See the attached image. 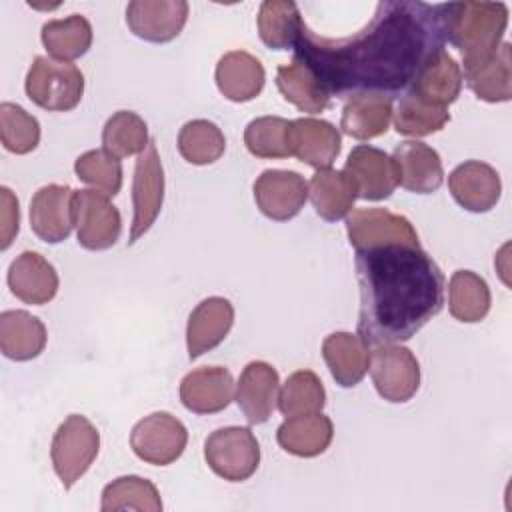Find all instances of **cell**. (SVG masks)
<instances>
[{
	"label": "cell",
	"instance_id": "4dcf8cb0",
	"mask_svg": "<svg viewBox=\"0 0 512 512\" xmlns=\"http://www.w3.org/2000/svg\"><path fill=\"white\" fill-rule=\"evenodd\" d=\"M276 86L284 96V100L294 104L300 112L318 114L330 106V94L326 92V88L298 60L278 66Z\"/></svg>",
	"mask_w": 512,
	"mask_h": 512
},
{
	"label": "cell",
	"instance_id": "f1b7e54d",
	"mask_svg": "<svg viewBox=\"0 0 512 512\" xmlns=\"http://www.w3.org/2000/svg\"><path fill=\"white\" fill-rule=\"evenodd\" d=\"M392 114V98L382 94H356L350 96L342 108L340 128L356 140H372L388 130Z\"/></svg>",
	"mask_w": 512,
	"mask_h": 512
},
{
	"label": "cell",
	"instance_id": "7c38bea8",
	"mask_svg": "<svg viewBox=\"0 0 512 512\" xmlns=\"http://www.w3.org/2000/svg\"><path fill=\"white\" fill-rule=\"evenodd\" d=\"M252 190L258 210L276 222L294 218L308 200V182L294 170H264Z\"/></svg>",
	"mask_w": 512,
	"mask_h": 512
},
{
	"label": "cell",
	"instance_id": "1f68e13d",
	"mask_svg": "<svg viewBox=\"0 0 512 512\" xmlns=\"http://www.w3.org/2000/svg\"><path fill=\"white\" fill-rule=\"evenodd\" d=\"M42 44L50 58L60 62H72L84 56L92 46V26L80 14H70L62 20H50L40 32Z\"/></svg>",
	"mask_w": 512,
	"mask_h": 512
},
{
	"label": "cell",
	"instance_id": "4316f807",
	"mask_svg": "<svg viewBox=\"0 0 512 512\" xmlns=\"http://www.w3.org/2000/svg\"><path fill=\"white\" fill-rule=\"evenodd\" d=\"M48 334L40 318L26 310H4L0 314V350L6 358L28 362L42 354Z\"/></svg>",
	"mask_w": 512,
	"mask_h": 512
},
{
	"label": "cell",
	"instance_id": "9c48e42d",
	"mask_svg": "<svg viewBox=\"0 0 512 512\" xmlns=\"http://www.w3.org/2000/svg\"><path fill=\"white\" fill-rule=\"evenodd\" d=\"M74 226L78 244L86 250L100 252L112 248L122 232L118 208L100 190L86 188L74 194Z\"/></svg>",
	"mask_w": 512,
	"mask_h": 512
},
{
	"label": "cell",
	"instance_id": "6da1fadb",
	"mask_svg": "<svg viewBox=\"0 0 512 512\" xmlns=\"http://www.w3.org/2000/svg\"><path fill=\"white\" fill-rule=\"evenodd\" d=\"M444 48L438 4L384 0L372 20L352 36L324 38L306 24L294 44L302 62L336 98L356 94L398 96L410 90L422 64Z\"/></svg>",
	"mask_w": 512,
	"mask_h": 512
},
{
	"label": "cell",
	"instance_id": "44dd1931",
	"mask_svg": "<svg viewBox=\"0 0 512 512\" xmlns=\"http://www.w3.org/2000/svg\"><path fill=\"white\" fill-rule=\"evenodd\" d=\"M8 288L24 304H48L58 292L56 268L38 252L26 250L16 256L8 268Z\"/></svg>",
	"mask_w": 512,
	"mask_h": 512
},
{
	"label": "cell",
	"instance_id": "836d02e7",
	"mask_svg": "<svg viewBox=\"0 0 512 512\" xmlns=\"http://www.w3.org/2000/svg\"><path fill=\"white\" fill-rule=\"evenodd\" d=\"M258 34L270 50L294 48L296 38L302 30V16L290 0H266L258 10Z\"/></svg>",
	"mask_w": 512,
	"mask_h": 512
},
{
	"label": "cell",
	"instance_id": "7402d4cb",
	"mask_svg": "<svg viewBox=\"0 0 512 512\" xmlns=\"http://www.w3.org/2000/svg\"><path fill=\"white\" fill-rule=\"evenodd\" d=\"M234 324V306L222 296H210L202 300L188 316L186 324V348L188 358L196 360L204 352L216 348L230 332Z\"/></svg>",
	"mask_w": 512,
	"mask_h": 512
},
{
	"label": "cell",
	"instance_id": "5b68a950",
	"mask_svg": "<svg viewBox=\"0 0 512 512\" xmlns=\"http://www.w3.org/2000/svg\"><path fill=\"white\" fill-rule=\"evenodd\" d=\"M100 450L96 426L82 414H70L54 432L50 458L62 486L70 490L92 466Z\"/></svg>",
	"mask_w": 512,
	"mask_h": 512
},
{
	"label": "cell",
	"instance_id": "277c9868",
	"mask_svg": "<svg viewBox=\"0 0 512 512\" xmlns=\"http://www.w3.org/2000/svg\"><path fill=\"white\" fill-rule=\"evenodd\" d=\"M26 96L48 112L74 110L84 94V74L72 62L36 56L26 74Z\"/></svg>",
	"mask_w": 512,
	"mask_h": 512
},
{
	"label": "cell",
	"instance_id": "7bdbcfd3",
	"mask_svg": "<svg viewBox=\"0 0 512 512\" xmlns=\"http://www.w3.org/2000/svg\"><path fill=\"white\" fill-rule=\"evenodd\" d=\"M20 230V208L10 188H0V248L6 250Z\"/></svg>",
	"mask_w": 512,
	"mask_h": 512
},
{
	"label": "cell",
	"instance_id": "8d00e7d4",
	"mask_svg": "<svg viewBox=\"0 0 512 512\" xmlns=\"http://www.w3.org/2000/svg\"><path fill=\"white\" fill-rule=\"evenodd\" d=\"M100 508L104 512L114 510H144L160 512L162 498L158 488L140 476H120L104 486Z\"/></svg>",
	"mask_w": 512,
	"mask_h": 512
},
{
	"label": "cell",
	"instance_id": "9a60e30c",
	"mask_svg": "<svg viewBox=\"0 0 512 512\" xmlns=\"http://www.w3.org/2000/svg\"><path fill=\"white\" fill-rule=\"evenodd\" d=\"M344 174L352 180L356 194L372 202L390 198L398 186L392 156L368 144L352 148L344 164Z\"/></svg>",
	"mask_w": 512,
	"mask_h": 512
},
{
	"label": "cell",
	"instance_id": "f35d334b",
	"mask_svg": "<svg viewBox=\"0 0 512 512\" xmlns=\"http://www.w3.org/2000/svg\"><path fill=\"white\" fill-rule=\"evenodd\" d=\"M450 122L448 108L428 104L412 94L402 96L394 110V130L402 136H428L442 130Z\"/></svg>",
	"mask_w": 512,
	"mask_h": 512
},
{
	"label": "cell",
	"instance_id": "83f0119b",
	"mask_svg": "<svg viewBox=\"0 0 512 512\" xmlns=\"http://www.w3.org/2000/svg\"><path fill=\"white\" fill-rule=\"evenodd\" d=\"M334 436V426L322 412L286 418L276 432L280 448L300 458H314L326 452Z\"/></svg>",
	"mask_w": 512,
	"mask_h": 512
},
{
	"label": "cell",
	"instance_id": "52a82bcc",
	"mask_svg": "<svg viewBox=\"0 0 512 512\" xmlns=\"http://www.w3.org/2000/svg\"><path fill=\"white\" fill-rule=\"evenodd\" d=\"M370 376L376 392L394 404L414 398L420 388V364L410 348L380 344L370 354Z\"/></svg>",
	"mask_w": 512,
	"mask_h": 512
},
{
	"label": "cell",
	"instance_id": "4fadbf2b",
	"mask_svg": "<svg viewBox=\"0 0 512 512\" xmlns=\"http://www.w3.org/2000/svg\"><path fill=\"white\" fill-rule=\"evenodd\" d=\"M188 12L184 0H132L126 6V24L134 36L164 44L182 32Z\"/></svg>",
	"mask_w": 512,
	"mask_h": 512
},
{
	"label": "cell",
	"instance_id": "b9f144b4",
	"mask_svg": "<svg viewBox=\"0 0 512 512\" xmlns=\"http://www.w3.org/2000/svg\"><path fill=\"white\" fill-rule=\"evenodd\" d=\"M74 172L78 180L106 196H116L122 188V164L104 148L80 154L74 162Z\"/></svg>",
	"mask_w": 512,
	"mask_h": 512
},
{
	"label": "cell",
	"instance_id": "30bf717a",
	"mask_svg": "<svg viewBox=\"0 0 512 512\" xmlns=\"http://www.w3.org/2000/svg\"><path fill=\"white\" fill-rule=\"evenodd\" d=\"M164 204V168L154 140L138 154L132 182V226L128 244H134L156 222Z\"/></svg>",
	"mask_w": 512,
	"mask_h": 512
},
{
	"label": "cell",
	"instance_id": "e575fe53",
	"mask_svg": "<svg viewBox=\"0 0 512 512\" xmlns=\"http://www.w3.org/2000/svg\"><path fill=\"white\" fill-rule=\"evenodd\" d=\"M148 126L142 116L132 110L114 112L102 130V146L114 158H128L134 154H142L148 144Z\"/></svg>",
	"mask_w": 512,
	"mask_h": 512
},
{
	"label": "cell",
	"instance_id": "f546056e",
	"mask_svg": "<svg viewBox=\"0 0 512 512\" xmlns=\"http://www.w3.org/2000/svg\"><path fill=\"white\" fill-rule=\"evenodd\" d=\"M308 196L316 214L328 222L346 218L358 198L352 180L344 170L318 168L308 182Z\"/></svg>",
	"mask_w": 512,
	"mask_h": 512
},
{
	"label": "cell",
	"instance_id": "cb8c5ba5",
	"mask_svg": "<svg viewBox=\"0 0 512 512\" xmlns=\"http://www.w3.org/2000/svg\"><path fill=\"white\" fill-rule=\"evenodd\" d=\"M462 82L484 102H508L512 98V48L502 42L490 56L464 64Z\"/></svg>",
	"mask_w": 512,
	"mask_h": 512
},
{
	"label": "cell",
	"instance_id": "5bb4252c",
	"mask_svg": "<svg viewBox=\"0 0 512 512\" xmlns=\"http://www.w3.org/2000/svg\"><path fill=\"white\" fill-rule=\"evenodd\" d=\"M74 194L66 184H46L30 200V228L48 244L64 242L74 228Z\"/></svg>",
	"mask_w": 512,
	"mask_h": 512
},
{
	"label": "cell",
	"instance_id": "7a4b0ae2",
	"mask_svg": "<svg viewBox=\"0 0 512 512\" xmlns=\"http://www.w3.org/2000/svg\"><path fill=\"white\" fill-rule=\"evenodd\" d=\"M358 336L370 346L410 340L444 304V274L420 246L356 250Z\"/></svg>",
	"mask_w": 512,
	"mask_h": 512
},
{
	"label": "cell",
	"instance_id": "ac0fdd59",
	"mask_svg": "<svg viewBox=\"0 0 512 512\" xmlns=\"http://www.w3.org/2000/svg\"><path fill=\"white\" fill-rule=\"evenodd\" d=\"M280 378L272 364L252 360L244 366L234 400L250 424H264L278 406Z\"/></svg>",
	"mask_w": 512,
	"mask_h": 512
},
{
	"label": "cell",
	"instance_id": "e0dca14e",
	"mask_svg": "<svg viewBox=\"0 0 512 512\" xmlns=\"http://www.w3.org/2000/svg\"><path fill=\"white\" fill-rule=\"evenodd\" d=\"M448 190L452 198L468 212L492 210L502 194V182L496 168L480 160H466L458 164L448 176Z\"/></svg>",
	"mask_w": 512,
	"mask_h": 512
},
{
	"label": "cell",
	"instance_id": "74e56055",
	"mask_svg": "<svg viewBox=\"0 0 512 512\" xmlns=\"http://www.w3.org/2000/svg\"><path fill=\"white\" fill-rule=\"evenodd\" d=\"M224 150L226 138L222 130L210 120H190L178 132V152L186 162L194 166L214 164L220 160Z\"/></svg>",
	"mask_w": 512,
	"mask_h": 512
},
{
	"label": "cell",
	"instance_id": "484cf974",
	"mask_svg": "<svg viewBox=\"0 0 512 512\" xmlns=\"http://www.w3.org/2000/svg\"><path fill=\"white\" fill-rule=\"evenodd\" d=\"M324 362L342 388H352L360 384L370 368V348L368 344L352 332H332L322 342Z\"/></svg>",
	"mask_w": 512,
	"mask_h": 512
},
{
	"label": "cell",
	"instance_id": "d4e9b609",
	"mask_svg": "<svg viewBox=\"0 0 512 512\" xmlns=\"http://www.w3.org/2000/svg\"><path fill=\"white\" fill-rule=\"evenodd\" d=\"M216 86L220 94L232 102H250L264 88L262 62L244 50L226 52L216 64Z\"/></svg>",
	"mask_w": 512,
	"mask_h": 512
},
{
	"label": "cell",
	"instance_id": "d590c367",
	"mask_svg": "<svg viewBox=\"0 0 512 512\" xmlns=\"http://www.w3.org/2000/svg\"><path fill=\"white\" fill-rule=\"evenodd\" d=\"M326 404V390L322 380L312 370L292 372L278 392V410L286 416H304L322 412Z\"/></svg>",
	"mask_w": 512,
	"mask_h": 512
},
{
	"label": "cell",
	"instance_id": "ab89813d",
	"mask_svg": "<svg viewBox=\"0 0 512 512\" xmlns=\"http://www.w3.org/2000/svg\"><path fill=\"white\" fill-rule=\"evenodd\" d=\"M290 120L280 116L254 118L244 130V144L256 158H288Z\"/></svg>",
	"mask_w": 512,
	"mask_h": 512
},
{
	"label": "cell",
	"instance_id": "3957f363",
	"mask_svg": "<svg viewBox=\"0 0 512 512\" xmlns=\"http://www.w3.org/2000/svg\"><path fill=\"white\" fill-rule=\"evenodd\" d=\"M444 42L462 54V64L478 62L502 44L508 26L504 2H448L438 4Z\"/></svg>",
	"mask_w": 512,
	"mask_h": 512
},
{
	"label": "cell",
	"instance_id": "d6986e66",
	"mask_svg": "<svg viewBox=\"0 0 512 512\" xmlns=\"http://www.w3.org/2000/svg\"><path fill=\"white\" fill-rule=\"evenodd\" d=\"M290 156L312 168H330L342 150L338 128L320 118H296L288 126Z\"/></svg>",
	"mask_w": 512,
	"mask_h": 512
},
{
	"label": "cell",
	"instance_id": "8992f818",
	"mask_svg": "<svg viewBox=\"0 0 512 512\" xmlns=\"http://www.w3.org/2000/svg\"><path fill=\"white\" fill-rule=\"evenodd\" d=\"M204 460L216 476L244 482L258 470L260 444L246 426L218 428L204 442Z\"/></svg>",
	"mask_w": 512,
	"mask_h": 512
},
{
	"label": "cell",
	"instance_id": "603a6c76",
	"mask_svg": "<svg viewBox=\"0 0 512 512\" xmlns=\"http://www.w3.org/2000/svg\"><path fill=\"white\" fill-rule=\"evenodd\" d=\"M462 90V68L460 64L444 50H436L418 70L416 78L410 84L408 94L434 104L448 108L456 102Z\"/></svg>",
	"mask_w": 512,
	"mask_h": 512
},
{
	"label": "cell",
	"instance_id": "60d3db41",
	"mask_svg": "<svg viewBox=\"0 0 512 512\" xmlns=\"http://www.w3.org/2000/svg\"><path fill=\"white\" fill-rule=\"evenodd\" d=\"M0 140L12 154H28L40 144V124L22 106L0 104Z\"/></svg>",
	"mask_w": 512,
	"mask_h": 512
},
{
	"label": "cell",
	"instance_id": "d6a6232c",
	"mask_svg": "<svg viewBox=\"0 0 512 512\" xmlns=\"http://www.w3.org/2000/svg\"><path fill=\"white\" fill-rule=\"evenodd\" d=\"M492 296L486 280L472 270H456L448 282V308L450 314L466 324L486 318L490 312Z\"/></svg>",
	"mask_w": 512,
	"mask_h": 512
},
{
	"label": "cell",
	"instance_id": "2e32d148",
	"mask_svg": "<svg viewBox=\"0 0 512 512\" xmlns=\"http://www.w3.org/2000/svg\"><path fill=\"white\" fill-rule=\"evenodd\" d=\"M392 162L396 170V182L408 192L432 194L444 182L440 154L420 140L400 142L392 152Z\"/></svg>",
	"mask_w": 512,
	"mask_h": 512
},
{
	"label": "cell",
	"instance_id": "8fae6325",
	"mask_svg": "<svg viewBox=\"0 0 512 512\" xmlns=\"http://www.w3.org/2000/svg\"><path fill=\"white\" fill-rule=\"evenodd\" d=\"M348 240L354 250L378 246H420L416 228L406 216L384 208H358L346 218Z\"/></svg>",
	"mask_w": 512,
	"mask_h": 512
},
{
	"label": "cell",
	"instance_id": "ba28073f",
	"mask_svg": "<svg viewBox=\"0 0 512 512\" xmlns=\"http://www.w3.org/2000/svg\"><path fill=\"white\" fill-rule=\"evenodd\" d=\"M188 444L186 426L170 412H154L138 420L130 432L132 452L146 464L168 466Z\"/></svg>",
	"mask_w": 512,
	"mask_h": 512
},
{
	"label": "cell",
	"instance_id": "ffe728a7",
	"mask_svg": "<svg viewBox=\"0 0 512 512\" xmlns=\"http://www.w3.org/2000/svg\"><path fill=\"white\" fill-rule=\"evenodd\" d=\"M236 388L224 366H202L188 372L180 382V400L194 414H216L230 406Z\"/></svg>",
	"mask_w": 512,
	"mask_h": 512
}]
</instances>
